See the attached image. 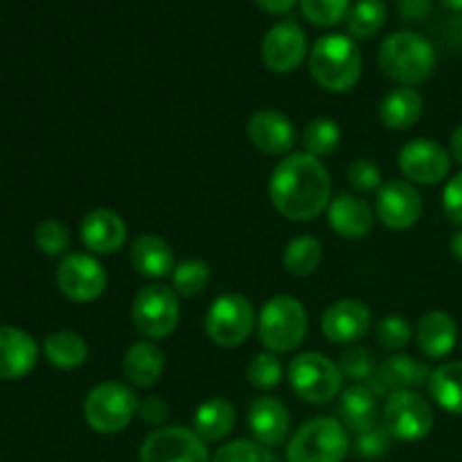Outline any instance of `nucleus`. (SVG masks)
Returning a JSON list of instances; mask_svg holds the SVG:
<instances>
[{
  "mask_svg": "<svg viewBox=\"0 0 462 462\" xmlns=\"http://www.w3.org/2000/svg\"><path fill=\"white\" fill-rule=\"evenodd\" d=\"M212 462H278L269 447L257 440H233L217 449Z\"/></svg>",
  "mask_w": 462,
  "mask_h": 462,
  "instance_id": "39",
  "label": "nucleus"
},
{
  "mask_svg": "<svg viewBox=\"0 0 462 462\" xmlns=\"http://www.w3.org/2000/svg\"><path fill=\"white\" fill-rule=\"evenodd\" d=\"M429 393L433 402L447 413L462 415V361L438 365L429 377Z\"/></svg>",
  "mask_w": 462,
  "mask_h": 462,
  "instance_id": "30",
  "label": "nucleus"
},
{
  "mask_svg": "<svg viewBox=\"0 0 462 462\" xmlns=\"http://www.w3.org/2000/svg\"><path fill=\"white\" fill-rule=\"evenodd\" d=\"M377 217L391 230L413 228L422 217V197L415 185L402 179L386 180L377 192Z\"/></svg>",
  "mask_w": 462,
  "mask_h": 462,
  "instance_id": "15",
  "label": "nucleus"
},
{
  "mask_svg": "<svg viewBox=\"0 0 462 462\" xmlns=\"http://www.w3.org/2000/svg\"><path fill=\"white\" fill-rule=\"evenodd\" d=\"M140 400L131 386L122 382H104L84 400V420L95 433L116 436L125 431L138 415Z\"/></svg>",
  "mask_w": 462,
  "mask_h": 462,
  "instance_id": "6",
  "label": "nucleus"
},
{
  "mask_svg": "<svg viewBox=\"0 0 462 462\" xmlns=\"http://www.w3.org/2000/svg\"><path fill=\"white\" fill-rule=\"evenodd\" d=\"M302 144H305V152L319 161L325 156H332L341 144V126L332 117H314L305 126Z\"/></svg>",
  "mask_w": 462,
  "mask_h": 462,
  "instance_id": "33",
  "label": "nucleus"
},
{
  "mask_svg": "<svg viewBox=\"0 0 462 462\" xmlns=\"http://www.w3.org/2000/svg\"><path fill=\"white\" fill-rule=\"evenodd\" d=\"M388 21V7L383 0H359L347 12V32L355 39H370Z\"/></svg>",
  "mask_w": 462,
  "mask_h": 462,
  "instance_id": "32",
  "label": "nucleus"
},
{
  "mask_svg": "<svg viewBox=\"0 0 462 462\" xmlns=\"http://www.w3.org/2000/svg\"><path fill=\"white\" fill-rule=\"evenodd\" d=\"M328 219L338 237L364 239L373 233L374 212L359 194L343 192L329 201Z\"/></svg>",
  "mask_w": 462,
  "mask_h": 462,
  "instance_id": "21",
  "label": "nucleus"
},
{
  "mask_svg": "<svg viewBox=\"0 0 462 462\" xmlns=\"http://www.w3.org/2000/svg\"><path fill=\"white\" fill-rule=\"evenodd\" d=\"M300 9L314 27H334L347 18L350 0H300Z\"/></svg>",
  "mask_w": 462,
  "mask_h": 462,
  "instance_id": "36",
  "label": "nucleus"
},
{
  "mask_svg": "<svg viewBox=\"0 0 462 462\" xmlns=\"http://www.w3.org/2000/svg\"><path fill=\"white\" fill-rule=\"evenodd\" d=\"M269 199L275 210L287 219H316L332 201V179L328 167L307 152L289 153L271 174Z\"/></svg>",
  "mask_w": 462,
  "mask_h": 462,
  "instance_id": "1",
  "label": "nucleus"
},
{
  "mask_svg": "<svg viewBox=\"0 0 462 462\" xmlns=\"http://www.w3.org/2000/svg\"><path fill=\"white\" fill-rule=\"evenodd\" d=\"M255 325V310L242 293H221L206 314L208 338L226 350L244 346Z\"/></svg>",
  "mask_w": 462,
  "mask_h": 462,
  "instance_id": "9",
  "label": "nucleus"
},
{
  "mask_svg": "<svg viewBox=\"0 0 462 462\" xmlns=\"http://www.w3.org/2000/svg\"><path fill=\"white\" fill-rule=\"evenodd\" d=\"M262 12L269 14H287L296 7L298 0H253Z\"/></svg>",
  "mask_w": 462,
  "mask_h": 462,
  "instance_id": "46",
  "label": "nucleus"
},
{
  "mask_svg": "<svg viewBox=\"0 0 462 462\" xmlns=\"http://www.w3.org/2000/svg\"><path fill=\"white\" fill-rule=\"evenodd\" d=\"M237 422L235 406L224 397H212L203 402L192 418V431L203 442H221L230 436Z\"/></svg>",
  "mask_w": 462,
  "mask_h": 462,
  "instance_id": "28",
  "label": "nucleus"
},
{
  "mask_svg": "<svg viewBox=\"0 0 462 462\" xmlns=\"http://www.w3.org/2000/svg\"><path fill=\"white\" fill-rule=\"evenodd\" d=\"M140 462H212L206 442L185 427H161L140 445Z\"/></svg>",
  "mask_w": 462,
  "mask_h": 462,
  "instance_id": "11",
  "label": "nucleus"
},
{
  "mask_svg": "<svg viewBox=\"0 0 462 462\" xmlns=\"http://www.w3.org/2000/svg\"><path fill=\"white\" fill-rule=\"evenodd\" d=\"M34 242L36 246H39V251L45 253V255H63V253L70 248V230H68L66 224H61V221L57 219L41 221V224L36 226Z\"/></svg>",
  "mask_w": 462,
  "mask_h": 462,
  "instance_id": "40",
  "label": "nucleus"
},
{
  "mask_svg": "<svg viewBox=\"0 0 462 462\" xmlns=\"http://www.w3.org/2000/svg\"><path fill=\"white\" fill-rule=\"evenodd\" d=\"M310 329L305 305L293 296H275L264 302L257 319V337L266 352L287 355L302 346Z\"/></svg>",
  "mask_w": 462,
  "mask_h": 462,
  "instance_id": "4",
  "label": "nucleus"
},
{
  "mask_svg": "<svg viewBox=\"0 0 462 462\" xmlns=\"http://www.w3.org/2000/svg\"><path fill=\"white\" fill-rule=\"evenodd\" d=\"M370 310L365 302L355 298H343L332 302L320 316V332L329 343L337 346H355L368 334L370 329Z\"/></svg>",
  "mask_w": 462,
  "mask_h": 462,
  "instance_id": "16",
  "label": "nucleus"
},
{
  "mask_svg": "<svg viewBox=\"0 0 462 462\" xmlns=\"http://www.w3.org/2000/svg\"><path fill=\"white\" fill-rule=\"evenodd\" d=\"M126 221L111 208H95L81 219L79 235L84 246L97 255H113L125 246Z\"/></svg>",
  "mask_w": 462,
  "mask_h": 462,
  "instance_id": "19",
  "label": "nucleus"
},
{
  "mask_svg": "<svg viewBox=\"0 0 462 462\" xmlns=\"http://www.w3.org/2000/svg\"><path fill=\"white\" fill-rule=\"evenodd\" d=\"M122 370L134 386L152 388L161 382L162 370H165V355L153 341H138L126 350Z\"/></svg>",
  "mask_w": 462,
  "mask_h": 462,
  "instance_id": "26",
  "label": "nucleus"
},
{
  "mask_svg": "<svg viewBox=\"0 0 462 462\" xmlns=\"http://www.w3.org/2000/svg\"><path fill=\"white\" fill-rule=\"evenodd\" d=\"M379 68L402 86L424 84L436 70V48L418 32H395L379 45Z\"/></svg>",
  "mask_w": 462,
  "mask_h": 462,
  "instance_id": "3",
  "label": "nucleus"
},
{
  "mask_svg": "<svg viewBox=\"0 0 462 462\" xmlns=\"http://www.w3.org/2000/svg\"><path fill=\"white\" fill-rule=\"evenodd\" d=\"M106 271L86 253H70L57 266V287L68 300L72 302H95L106 291Z\"/></svg>",
  "mask_w": 462,
  "mask_h": 462,
  "instance_id": "12",
  "label": "nucleus"
},
{
  "mask_svg": "<svg viewBox=\"0 0 462 462\" xmlns=\"http://www.w3.org/2000/svg\"><path fill=\"white\" fill-rule=\"evenodd\" d=\"M138 415H140V420H144L147 424L161 429L162 424L167 422V418H170V404H167L162 397L149 395L140 402Z\"/></svg>",
  "mask_w": 462,
  "mask_h": 462,
  "instance_id": "44",
  "label": "nucleus"
},
{
  "mask_svg": "<svg viewBox=\"0 0 462 462\" xmlns=\"http://www.w3.org/2000/svg\"><path fill=\"white\" fill-rule=\"evenodd\" d=\"M320 260H323V246L311 235H300V237L291 239L282 255L284 269L296 278H307L314 273L320 266Z\"/></svg>",
  "mask_w": 462,
  "mask_h": 462,
  "instance_id": "31",
  "label": "nucleus"
},
{
  "mask_svg": "<svg viewBox=\"0 0 462 462\" xmlns=\"http://www.w3.org/2000/svg\"><path fill=\"white\" fill-rule=\"evenodd\" d=\"M391 442H393V436L386 431V427H383V424H374V427L356 433L352 447H355V451L361 456V458L374 460V458H382V456L391 449Z\"/></svg>",
  "mask_w": 462,
  "mask_h": 462,
  "instance_id": "42",
  "label": "nucleus"
},
{
  "mask_svg": "<svg viewBox=\"0 0 462 462\" xmlns=\"http://www.w3.org/2000/svg\"><path fill=\"white\" fill-rule=\"evenodd\" d=\"M422 108L424 99L420 90L413 86H400L383 97L382 106H379V117L386 129L406 131L418 125V120L422 117Z\"/></svg>",
  "mask_w": 462,
  "mask_h": 462,
  "instance_id": "27",
  "label": "nucleus"
},
{
  "mask_svg": "<svg viewBox=\"0 0 462 462\" xmlns=\"http://www.w3.org/2000/svg\"><path fill=\"white\" fill-rule=\"evenodd\" d=\"M246 135L255 149L269 156H287L296 147V126L275 108H260L246 122Z\"/></svg>",
  "mask_w": 462,
  "mask_h": 462,
  "instance_id": "17",
  "label": "nucleus"
},
{
  "mask_svg": "<svg viewBox=\"0 0 462 462\" xmlns=\"http://www.w3.org/2000/svg\"><path fill=\"white\" fill-rule=\"evenodd\" d=\"M397 9H400L404 21H427L433 12L431 0H397Z\"/></svg>",
  "mask_w": 462,
  "mask_h": 462,
  "instance_id": "45",
  "label": "nucleus"
},
{
  "mask_svg": "<svg viewBox=\"0 0 462 462\" xmlns=\"http://www.w3.org/2000/svg\"><path fill=\"white\" fill-rule=\"evenodd\" d=\"M310 72L320 88L329 93H347L364 72L359 45L346 34H328L314 43L310 52Z\"/></svg>",
  "mask_w": 462,
  "mask_h": 462,
  "instance_id": "2",
  "label": "nucleus"
},
{
  "mask_svg": "<svg viewBox=\"0 0 462 462\" xmlns=\"http://www.w3.org/2000/svg\"><path fill=\"white\" fill-rule=\"evenodd\" d=\"M338 368H341L343 377L346 379H352V382L356 383H368L370 377L377 373L379 364L368 347L352 346L350 350H346V355L341 356Z\"/></svg>",
  "mask_w": 462,
  "mask_h": 462,
  "instance_id": "38",
  "label": "nucleus"
},
{
  "mask_svg": "<svg viewBox=\"0 0 462 462\" xmlns=\"http://www.w3.org/2000/svg\"><path fill=\"white\" fill-rule=\"evenodd\" d=\"M431 373L433 370H429V365L422 361H415L413 356L395 352L379 364L377 373L370 377L368 386L377 397H388L395 391H413V388L424 386V383H429Z\"/></svg>",
  "mask_w": 462,
  "mask_h": 462,
  "instance_id": "18",
  "label": "nucleus"
},
{
  "mask_svg": "<svg viewBox=\"0 0 462 462\" xmlns=\"http://www.w3.org/2000/svg\"><path fill=\"white\" fill-rule=\"evenodd\" d=\"M442 5L451 12H462V0H442Z\"/></svg>",
  "mask_w": 462,
  "mask_h": 462,
  "instance_id": "49",
  "label": "nucleus"
},
{
  "mask_svg": "<svg viewBox=\"0 0 462 462\" xmlns=\"http://www.w3.org/2000/svg\"><path fill=\"white\" fill-rule=\"evenodd\" d=\"M208 282H210V266L197 257L179 262L174 273H171V289L180 298L199 296V293L206 291Z\"/></svg>",
  "mask_w": 462,
  "mask_h": 462,
  "instance_id": "34",
  "label": "nucleus"
},
{
  "mask_svg": "<svg viewBox=\"0 0 462 462\" xmlns=\"http://www.w3.org/2000/svg\"><path fill=\"white\" fill-rule=\"evenodd\" d=\"M343 373L338 364L320 352H302L289 364L291 391L307 404H328L341 393Z\"/></svg>",
  "mask_w": 462,
  "mask_h": 462,
  "instance_id": "7",
  "label": "nucleus"
},
{
  "mask_svg": "<svg viewBox=\"0 0 462 462\" xmlns=\"http://www.w3.org/2000/svg\"><path fill=\"white\" fill-rule=\"evenodd\" d=\"M433 409L415 391H395L386 397L382 411V424L395 440L420 442L431 433Z\"/></svg>",
  "mask_w": 462,
  "mask_h": 462,
  "instance_id": "10",
  "label": "nucleus"
},
{
  "mask_svg": "<svg viewBox=\"0 0 462 462\" xmlns=\"http://www.w3.org/2000/svg\"><path fill=\"white\" fill-rule=\"evenodd\" d=\"M400 170L409 183L438 185L449 176L451 153L436 140H411L400 152Z\"/></svg>",
  "mask_w": 462,
  "mask_h": 462,
  "instance_id": "13",
  "label": "nucleus"
},
{
  "mask_svg": "<svg viewBox=\"0 0 462 462\" xmlns=\"http://www.w3.org/2000/svg\"><path fill=\"white\" fill-rule=\"evenodd\" d=\"M449 248H451V255H454L456 260H458L462 264V230H460V233H456L454 237H451Z\"/></svg>",
  "mask_w": 462,
  "mask_h": 462,
  "instance_id": "48",
  "label": "nucleus"
},
{
  "mask_svg": "<svg viewBox=\"0 0 462 462\" xmlns=\"http://www.w3.org/2000/svg\"><path fill=\"white\" fill-rule=\"evenodd\" d=\"M374 337H377V343L383 347V350L400 352L404 350L406 346L413 338V328H411L409 320L404 316H383L377 323V329H374Z\"/></svg>",
  "mask_w": 462,
  "mask_h": 462,
  "instance_id": "37",
  "label": "nucleus"
},
{
  "mask_svg": "<svg viewBox=\"0 0 462 462\" xmlns=\"http://www.w3.org/2000/svg\"><path fill=\"white\" fill-rule=\"evenodd\" d=\"M352 440L341 420L320 415L302 424L287 445V462H343Z\"/></svg>",
  "mask_w": 462,
  "mask_h": 462,
  "instance_id": "5",
  "label": "nucleus"
},
{
  "mask_svg": "<svg viewBox=\"0 0 462 462\" xmlns=\"http://www.w3.org/2000/svg\"><path fill=\"white\" fill-rule=\"evenodd\" d=\"M307 57V34L296 21L271 27L262 39V61L275 75L293 72Z\"/></svg>",
  "mask_w": 462,
  "mask_h": 462,
  "instance_id": "14",
  "label": "nucleus"
},
{
  "mask_svg": "<svg viewBox=\"0 0 462 462\" xmlns=\"http://www.w3.org/2000/svg\"><path fill=\"white\" fill-rule=\"evenodd\" d=\"M45 359L59 370H75L88 361V343L81 334L63 329V332H54L45 338L43 343Z\"/></svg>",
  "mask_w": 462,
  "mask_h": 462,
  "instance_id": "29",
  "label": "nucleus"
},
{
  "mask_svg": "<svg viewBox=\"0 0 462 462\" xmlns=\"http://www.w3.org/2000/svg\"><path fill=\"white\" fill-rule=\"evenodd\" d=\"M282 361L273 352H260L246 365V379L257 391H273L282 382Z\"/></svg>",
  "mask_w": 462,
  "mask_h": 462,
  "instance_id": "35",
  "label": "nucleus"
},
{
  "mask_svg": "<svg viewBox=\"0 0 462 462\" xmlns=\"http://www.w3.org/2000/svg\"><path fill=\"white\" fill-rule=\"evenodd\" d=\"M248 427L253 438L264 447L282 445L291 431V418L289 409L271 395H260L248 406Z\"/></svg>",
  "mask_w": 462,
  "mask_h": 462,
  "instance_id": "20",
  "label": "nucleus"
},
{
  "mask_svg": "<svg viewBox=\"0 0 462 462\" xmlns=\"http://www.w3.org/2000/svg\"><path fill=\"white\" fill-rule=\"evenodd\" d=\"M131 319H134L135 329L147 341L167 338L179 328V293L171 287H165V284H149V287H143L134 298Z\"/></svg>",
  "mask_w": 462,
  "mask_h": 462,
  "instance_id": "8",
  "label": "nucleus"
},
{
  "mask_svg": "<svg viewBox=\"0 0 462 462\" xmlns=\"http://www.w3.org/2000/svg\"><path fill=\"white\" fill-rule=\"evenodd\" d=\"M415 341H418L420 352L427 359H445L454 352L456 341H458V325L454 316L447 311H429L420 319L418 329H415Z\"/></svg>",
  "mask_w": 462,
  "mask_h": 462,
  "instance_id": "24",
  "label": "nucleus"
},
{
  "mask_svg": "<svg viewBox=\"0 0 462 462\" xmlns=\"http://www.w3.org/2000/svg\"><path fill=\"white\" fill-rule=\"evenodd\" d=\"M451 158H454L458 165H462V125L454 131V135H451Z\"/></svg>",
  "mask_w": 462,
  "mask_h": 462,
  "instance_id": "47",
  "label": "nucleus"
},
{
  "mask_svg": "<svg viewBox=\"0 0 462 462\" xmlns=\"http://www.w3.org/2000/svg\"><path fill=\"white\" fill-rule=\"evenodd\" d=\"M39 346L27 332L3 325L0 328V379H23L34 370Z\"/></svg>",
  "mask_w": 462,
  "mask_h": 462,
  "instance_id": "22",
  "label": "nucleus"
},
{
  "mask_svg": "<svg viewBox=\"0 0 462 462\" xmlns=\"http://www.w3.org/2000/svg\"><path fill=\"white\" fill-rule=\"evenodd\" d=\"M131 266L135 273L144 275L149 280H161L174 273L176 257L167 239L158 237V235H140L134 239L129 248Z\"/></svg>",
  "mask_w": 462,
  "mask_h": 462,
  "instance_id": "23",
  "label": "nucleus"
},
{
  "mask_svg": "<svg viewBox=\"0 0 462 462\" xmlns=\"http://www.w3.org/2000/svg\"><path fill=\"white\" fill-rule=\"evenodd\" d=\"M347 183L356 189V192H379L382 188V170H379L377 162H373L370 158H356L347 165Z\"/></svg>",
  "mask_w": 462,
  "mask_h": 462,
  "instance_id": "41",
  "label": "nucleus"
},
{
  "mask_svg": "<svg viewBox=\"0 0 462 462\" xmlns=\"http://www.w3.org/2000/svg\"><path fill=\"white\" fill-rule=\"evenodd\" d=\"M442 208H445L447 219L462 226V174H456L449 179L442 192Z\"/></svg>",
  "mask_w": 462,
  "mask_h": 462,
  "instance_id": "43",
  "label": "nucleus"
},
{
  "mask_svg": "<svg viewBox=\"0 0 462 462\" xmlns=\"http://www.w3.org/2000/svg\"><path fill=\"white\" fill-rule=\"evenodd\" d=\"M338 420L347 431L361 433L374 427L379 418V397L370 391L368 383H355L346 388L338 400Z\"/></svg>",
  "mask_w": 462,
  "mask_h": 462,
  "instance_id": "25",
  "label": "nucleus"
}]
</instances>
